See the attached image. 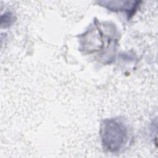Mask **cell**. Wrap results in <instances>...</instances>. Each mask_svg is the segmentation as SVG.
<instances>
[{
    "mask_svg": "<svg viewBox=\"0 0 158 158\" xmlns=\"http://www.w3.org/2000/svg\"><path fill=\"white\" fill-rule=\"evenodd\" d=\"M101 136L103 147L110 152L118 151L128 139L127 127L117 119L104 120L101 128Z\"/></svg>",
    "mask_w": 158,
    "mask_h": 158,
    "instance_id": "obj_1",
    "label": "cell"
},
{
    "mask_svg": "<svg viewBox=\"0 0 158 158\" xmlns=\"http://www.w3.org/2000/svg\"><path fill=\"white\" fill-rule=\"evenodd\" d=\"M104 6L110 9L111 10H125L128 12V14L132 15L133 10H136L138 4H134L132 1H106L102 2Z\"/></svg>",
    "mask_w": 158,
    "mask_h": 158,
    "instance_id": "obj_2",
    "label": "cell"
}]
</instances>
